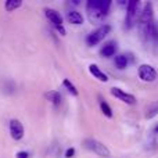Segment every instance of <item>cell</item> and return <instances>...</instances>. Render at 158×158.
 <instances>
[{"label":"cell","instance_id":"1","mask_svg":"<svg viewBox=\"0 0 158 158\" xmlns=\"http://www.w3.org/2000/svg\"><path fill=\"white\" fill-rule=\"evenodd\" d=\"M111 2L110 0H89L86 4L87 17H89L92 24H98L101 22L106 15L108 14Z\"/></svg>","mask_w":158,"mask_h":158},{"label":"cell","instance_id":"2","mask_svg":"<svg viewBox=\"0 0 158 158\" xmlns=\"http://www.w3.org/2000/svg\"><path fill=\"white\" fill-rule=\"evenodd\" d=\"M140 35H142L143 40L146 44L150 46H158V28L156 25V22H150L146 27H140Z\"/></svg>","mask_w":158,"mask_h":158},{"label":"cell","instance_id":"3","mask_svg":"<svg viewBox=\"0 0 158 158\" xmlns=\"http://www.w3.org/2000/svg\"><path fill=\"white\" fill-rule=\"evenodd\" d=\"M142 3L139 0H132L128 3V13H126V28H132L136 22H139L140 14H142Z\"/></svg>","mask_w":158,"mask_h":158},{"label":"cell","instance_id":"4","mask_svg":"<svg viewBox=\"0 0 158 158\" xmlns=\"http://www.w3.org/2000/svg\"><path fill=\"white\" fill-rule=\"evenodd\" d=\"M110 32H111V27H110V25H101V27H98L97 29H94L92 33L87 35V38H86L87 46L93 47V46H96V44H98Z\"/></svg>","mask_w":158,"mask_h":158},{"label":"cell","instance_id":"5","mask_svg":"<svg viewBox=\"0 0 158 158\" xmlns=\"http://www.w3.org/2000/svg\"><path fill=\"white\" fill-rule=\"evenodd\" d=\"M83 146H85V148L93 151V153H96L100 157H110V150L106 147V144H103L101 142H97V140H93V139H87L83 142Z\"/></svg>","mask_w":158,"mask_h":158},{"label":"cell","instance_id":"6","mask_svg":"<svg viewBox=\"0 0 158 158\" xmlns=\"http://www.w3.org/2000/svg\"><path fill=\"white\" fill-rule=\"evenodd\" d=\"M8 128H10V136L13 137L14 140H21L25 135V128L22 125L21 121L18 119H11L10 123H8Z\"/></svg>","mask_w":158,"mask_h":158},{"label":"cell","instance_id":"7","mask_svg":"<svg viewBox=\"0 0 158 158\" xmlns=\"http://www.w3.org/2000/svg\"><path fill=\"white\" fill-rule=\"evenodd\" d=\"M139 77L144 82H154L157 79V71L154 69V67L143 64L139 67Z\"/></svg>","mask_w":158,"mask_h":158},{"label":"cell","instance_id":"8","mask_svg":"<svg viewBox=\"0 0 158 158\" xmlns=\"http://www.w3.org/2000/svg\"><path fill=\"white\" fill-rule=\"evenodd\" d=\"M153 4L151 3H146L144 8L142 10V14H140L139 18V28L140 27H146L150 22H153Z\"/></svg>","mask_w":158,"mask_h":158},{"label":"cell","instance_id":"9","mask_svg":"<svg viewBox=\"0 0 158 158\" xmlns=\"http://www.w3.org/2000/svg\"><path fill=\"white\" fill-rule=\"evenodd\" d=\"M111 94L114 96V97L119 98L121 101H123V103H126V104H135L136 103V98H135L133 94H131V93H125L123 90H121L119 87H112Z\"/></svg>","mask_w":158,"mask_h":158},{"label":"cell","instance_id":"10","mask_svg":"<svg viewBox=\"0 0 158 158\" xmlns=\"http://www.w3.org/2000/svg\"><path fill=\"white\" fill-rule=\"evenodd\" d=\"M43 11H44L46 18L49 19L52 24H54V27H60V25H63L64 19H63V17H61V14L58 13V11L53 10V8H49V7L43 8Z\"/></svg>","mask_w":158,"mask_h":158},{"label":"cell","instance_id":"11","mask_svg":"<svg viewBox=\"0 0 158 158\" xmlns=\"http://www.w3.org/2000/svg\"><path fill=\"white\" fill-rule=\"evenodd\" d=\"M115 52H117V43H115L114 40H111V42H107V43L101 47L100 54H101V57L110 58L115 54Z\"/></svg>","mask_w":158,"mask_h":158},{"label":"cell","instance_id":"12","mask_svg":"<svg viewBox=\"0 0 158 158\" xmlns=\"http://www.w3.org/2000/svg\"><path fill=\"white\" fill-rule=\"evenodd\" d=\"M44 97H46V100H49V103H52L53 106H60L61 100H63L61 93L57 92V90H49V92H46L44 93Z\"/></svg>","mask_w":158,"mask_h":158},{"label":"cell","instance_id":"13","mask_svg":"<svg viewBox=\"0 0 158 158\" xmlns=\"http://www.w3.org/2000/svg\"><path fill=\"white\" fill-rule=\"evenodd\" d=\"M67 19H68V22L72 25H82L83 24V15H82L79 11H75V10L68 11Z\"/></svg>","mask_w":158,"mask_h":158},{"label":"cell","instance_id":"14","mask_svg":"<svg viewBox=\"0 0 158 158\" xmlns=\"http://www.w3.org/2000/svg\"><path fill=\"white\" fill-rule=\"evenodd\" d=\"M89 71H90V74L93 75L96 79H98L100 82H107L108 81V77H107L106 74H104L103 71H101L100 68H98L96 64H90L89 65Z\"/></svg>","mask_w":158,"mask_h":158},{"label":"cell","instance_id":"15","mask_svg":"<svg viewBox=\"0 0 158 158\" xmlns=\"http://www.w3.org/2000/svg\"><path fill=\"white\" fill-rule=\"evenodd\" d=\"M129 64V58L126 54H118L115 57V65L118 69H125Z\"/></svg>","mask_w":158,"mask_h":158},{"label":"cell","instance_id":"16","mask_svg":"<svg viewBox=\"0 0 158 158\" xmlns=\"http://www.w3.org/2000/svg\"><path fill=\"white\" fill-rule=\"evenodd\" d=\"M157 115H158V100L154 101L153 104H150L147 107V110H146V118L147 119H151V118L157 117Z\"/></svg>","mask_w":158,"mask_h":158},{"label":"cell","instance_id":"17","mask_svg":"<svg viewBox=\"0 0 158 158\" xmlns=\"http://www.w3.org/2000/svg\"><path fill=\"white\" fill-rule=\"evenodd\" d=\"M22 6V2L21 0H7L4 3V7L7 11H15L17 8H19Z\"/></svg>","mask_w":158,"mask_h":158},{"label":"cell","instance_id":"18","mask_svg":"<svg viewBox=\"0 0 158 158\" xmlns=\"http://www.w3.org/2000/svg\"><path fill=\"white\" fill-rule=\"evenodd\" d=\"M100 108H101V111H103V114L106 115V117H108V118L112 117V110H111V107H110L108 104H107L106 101L103 100V98H100Z\"/></svg>","mask_w":158,"mask_h":158},{"label":"cell","instance_id":"19","mask_svg":"<svg viewBox=\"0 0 158 158\" xmlns=\"http://www.w3.org/2000/svg\"><path fill=\"white\" fill-rule=\"evenodd\" d=\"M63 85L65 86V89L68 90V92L71 93L72 96H78V94H79V93H78V89L74 86V85H72L71 81H68V79H64V81H63Z\"/></svg>","mask_w":158,"mask_h":158},{"label":"cell","instance_id":"20","mask_svg":"<svg viewBox=\"0 0 158 158\" xmlns=\"http://www.w3.org/2000/svg\"><path fill=\"white\" fill-rule=\"evenodd\" d=\"M75 156V148L74 147H69L68 150L65 151V158H72Z\"/></svg>","mask_w":158,"mask_h":158},{"label":"cell","instance_id":"21","mask_svg":"<svg viewBox=\"0 0 158 158\" xmlns=\"http://www.w3.org/2000/svg\"><path fill=\"white\" fill-rule=\"evenodd\" d=\"M15 158H29V153L28 151H18L15 154Z\"/></svg>","mask_w":158,"mask_h":158},{"label":"cell","instance_id":"22","mask_svg":"<svg viewBox=\"0 0 158 158\" xmlns=\"http://www.w3.org/2000/svg\"><path fill=\"white\" fill-rule=\"evenodd\" d=\"M54 28L58 31V33H60L61 36H65V35H67V31L64 29V27H63V25H60V27H54Z\"/></svg>","mask_w":158,"mask_h":158},{"label":"cell","instance_id":"23","mask_svg":"<svg viewBox=\"0 0 158 158\" xmlns=\"http://www.w3.org/2000/svg\"><path fill=\"white\" fill-rule=\"evenodd\" d=\"M156 132H157V133H158V126H157V128H156Z\"/></svg>","mask_w":158,"mask_h":158}]
</instances>
